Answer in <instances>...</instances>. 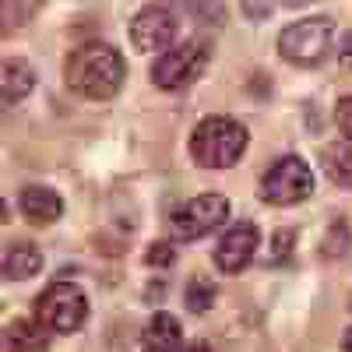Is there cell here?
<instances>
[{
    "label": "cell",
    "mask_w": 352,
    "mask_h": 352,
    "mask_svg": "<svg viewBox=\"0 0 352 352\" xmlns=\"http://www.w3.org/2000/svg\"><path fill=\"white\" fill-rule=\"evenodd\" d=\"M0 272H4V282H25L43 272V254L36 243L18 240L11 247H4V261H0Z\"/></svg>",
    "instance_id": "obj_11"
},
{
    "label": "cell",
    "mask_w": 352,
    "mask_h": 352,
    "mask_svg": "<svg viewBox=\"0 0 352 352\" xmlns=\"http://www.w3.org/2000/svg\"><path fill=\"white\" fill-rule=\"evenodd\" d=\"M176 11H187L197 25H219L222 21V8L219 0H173Z\"/></svg>",
    "instance_id": "obj_17"
},
{
    "label": "cell",
    "mask_w": 352,
    "mask_h": 352,
    "mask_svg": "<svg viewBox=\"0 0 352 352\" xmlns=\"http://www.w3.org/2000/svg\"><path fill=\"white\" fill-rule=\"evenodd\" d=\"M18 208L28 222H36V226H50L64 215V197L56 194L53 187L46 184H28L21 194H18Z\"/></svg>",
    "instance_id": "obj_10"
},
{
    "label": "cell",
    "mask_w": 352,
    "mask_h": 352,
    "mask_svg": "<svg viewBox=\"0 0 352 352\" xmlns=\"http://www.w3.org/2000/svg\"><path fill=\"white\" fill-rule=\"evenodd\" d=\"M320 166H324V176L335 184V187H345L352 190V141H335L324 148L320 155Z\"/></svg>",
    "instance_id": "obj_14"
},
{
    "label": "cell",
    "mask_w": 352,
    "mask_h": 352,
    "mask_svg": "<svg viewBox=\"0 0 352 352\" xmlns=\"http://www.w3.org/2000/svg\"><path fill=\"white\" fill-rule=\"evenodd\" d=\"M184 352H212V349H208V345H204V342H194V345H187Z\"/></svg>",
    "instance_id": "obj_22"
},
{
    "label": "cell",
    "mask_w": 352,
    "mask_h": 352,
    "mask_svg": "<svg viewBox=\"0 0 352 352\" xmlns=\"http://www.w3.org/2000/svg\"><path fill=\"white\" fill-rule=\"evenodd\" d=\"M335 124H338V131L352 141V96H342V99H338V106H335Z\"/></svg>",
    "instance_id": "obj_19"
},
{
    "label": "cell",
    "mask_w": 352,
    "mask_h": 352,
    "mask_svg": "<svg viewBox=\"0 0 352 352\" xmlns=\"http://www.w3.org/2000/svg\"><path fill=\"white\" fill-rule=\"evenodd\" d=\"M176 240H159V243H152L148 247V254H144V261L148 264H159V268H166V264H173V254H176V247H173Z\"/></svg>",
    "instance_id": "obj_18"
},
{
    "label": "cell",
    "mask_w": 352,
    "mask_h": 352,
    "mask_svg": "<svg viewBox=\"0 0 352 352\" xmlns=\"http://www.w3.org/2000/svg\"><path fill=\"white\" fill-rule=\"evenodd\" d=\"M285 8H303V4H310V0H282Z\"/></svg>",
    "instance_id": "obj_23"
},
{
    "label": "cell",
    "mask_w": 352,
    "mask_h": 352,
    "mask_svg": "<svg viewBox=\"0 0 352 352\" xmlns=\"http://www.w3.org/2000/svg\"><path fill=\"white\" fill-rule=\"evenodd\" d=\"M335 46L331 18H300L278 32V56L292 67H320Z\"/></svg>",
    "instance_id": "obj_3"
},
{
    "label": "cell",
    "mask_w": 352,
    "mask_h": 352,
    "mask_svg": "<svg viewBox=\"0 0 352 352\" xmlns=\"http://www.w3.org/2000/svg\"><path fill=\"white\" fill-rule=\"evenodd\" d=\"M208 53L212 46L204 39H184V43H173L166 53L155 56L152 64V81L162 92H184L187 85H194L204 67H208Z\"/></svg>",
    "instance_id": "obj_4"
},
{
    "label": "cell",
    "mask_w": 352,
    "mask_h": 352,
    "mask_svg": "<svg viewBox=\"0 0 352 352\" xmlns=\"http://www.w3.org/2000/svg\"><path fill=\"white\" fill-rule=\"evenodd\" d=\"M338 60H342V67H349L352 71V28L342 36V43H338Z\"/></svg>",
    "instance_id": "obj_20"
},
{
    "label": "cell",
    "mask_w": 352,
    "mask_h": 352,
    "mask_svg": "<svg viewBox=\"0 0 352 352\" xmlns=\"http://www.w3.org/2000/svg\"><path fill=\"white\" fill-rule=\"evenodd\" d=\"M64 81L74 96L106 102L124 88L127 64H124V56L116 46L92 39V43H81L78 50H71L67 64H64Z\"/></svg>",
    "instance_id": "obj_1"
},
{
    "label": "cell",
    "mask_w": 352,
    "mask_h": 352,
    "mask_svg": "<svg viewBox=\"0 0 352 352\" xmlns=\"http://www.w3.org/2000/svg\"><path fill=\"white\" fill-rule=\"evenodd\" d=\"M36 317L53 331V335H71L85 324L88 317V300L74 282H53L43 289L36 300Z\"/></svg>",
    "instance_id": "obj_7"
},
{
    "label": "cell",
    "mask_w": 352,
    "mask_h": 352,
    "mask_svg": "<svg viewBox=\"0 0 352 352\" xmlns=\"http://www.w3.org/2000/svg\"><path fill=\"white\" fill-rule=\"evenodd\" d=\"M184 303L190 314H208L212 303H215V282L212 278H190L187 282V292H184Z\"/></svg>",
    "instance_id": "obj_16"
},
{
    "label": "cell",
    "mask_w": 352,
    "mask_h": 352,
    "mask_svg": "<svg viewBox=\"0 0 352 352\" xmlns=\"http://www.w3.org/2000/svg\"><path fill=\"white\" fill-rule=\"evenodd\" d=\"M184 342V328L173 314H155L141 331V352H176Z\"/></svg>",
    "instance_id": "obj_12"
},
{
    "label": "cell",
    "mask_w": 352,
    "mask_h": 352,
    "mask_svg": "<svg viewBox=\"0 0 352 352\" xmlns=\"http://www.w3.org/2000/svg\"><path fill=\"white\" fill-rule=\"evenodd\" d=\"M314 194V169L307 166V159L300 155H282L268 166L261 180V197L275 204V208H292L303 204Z\"/></svg>",
    "instance_id": "obj_5"
},
{
    "label": "cell",
    "mask_w": 352,
    "mask_h": 352,
    "mask_svg": "<svg viewBox=\"0 0 352 352\" xmlns=\"http://www.w3.org/2000/svg\"><path fill=\"white\" fill-rule=\"evenodd\" d=\"M176 28H180V14L176 8L166 4H148L141 8L131 21V43L141 53H166L176 43Z\"/></svg>",
    "instance_id": "obj_8"
},
{
    "label": "cell",
    "mask_w": 352,
    "mask_h": 352,
    "mask_svg": "<svg viewBox=\"0 0 352 352\" xmlns=\"http://www.w3.org/2000/svg\"><path fill=\"white\" fill-rule=\"evenodd\" d=\"M226 219H229V201L219 190H204L173 212L169 229H173L176 243H194L201 236H208V232H215L219 226H226Z\"/></svg>",
    "instance_id": "obj_6"
},
{
    "label": "cell",
    "mask_w": 352,
    "mask_h": 352,
    "mask_svg": "<svg viewBox=\"0 0 352 352\" xmlns=\"http://www.w3.org/2000/svg\"><path fill=\"white\" fill-rule=\"evenodd\" d=\"M32 88H36V71L32 67H28L25 60H18V56L4 60V74H0V102L14 106L32 92Z\"/></svg>",
    "instance_id": "obj_13"
},
{
    "label": "cell",
    "mask_w": 352,
    "mask_h": 352,
    "mask_svg": "<svg viewBox=\"0 0 352 352\" xmlns=\"http://www.w3.org/2000/svg\"><path fill=\"white\" fill-rule=\"evenodd\" d=\"M46 324L39 320H14V324H8V331H4V338H8V349L11 352H39V349H46Z\"/></svg>",
    "instance_id": "obj_15"
},
{
    "label": "cell",
    "mask_w": 352,
    "mask_h": 352,
    "mask_svg": "<svg viewBox=\"0 0 352 352\" xmlns=\"http://www.w3.org/2000/svg\"><path fill=\"white\" fill-rule=\"evenodd\" d=\"M257 247H261L257 226H254V222H232V226L222 232V240H219V247H215V254H212V257H215V268L226 272V275H240L247 264L254 261Z\"/></svg>",
    "instance_id": "obj_9"
},
{
    "label": "cell",
    "mask_w": 352,
    "mask_h": 352,
    "mask_svg": "<svg viewBox=\"0 0 352 352\" xmlns=\"http://www.w3.org/2000/svg\"><path fill=\"white\" fill-rule=\"evenodd\" d=\"M342 349L352 352V328H345V335H342Z\"/></svg>",
    "instance_id": "obj_21"
},
{
    "label": "cell",
    "mask_w": 352,
    "mask_h": 352,
    "mask_svg": "<svg viewBox=\"0 0 352 352\" xmlns=\"http://www.w3.org/2000/svg\"><path fill=\"white\" fill-rule=\"evenodd\" d=\"M247 127L232 116H208L201 120L190 134V159L201 166V169H229L236 166L247 152Z\"/></svg>",
    "instance_id": "obj_2"
}]
</instances>
